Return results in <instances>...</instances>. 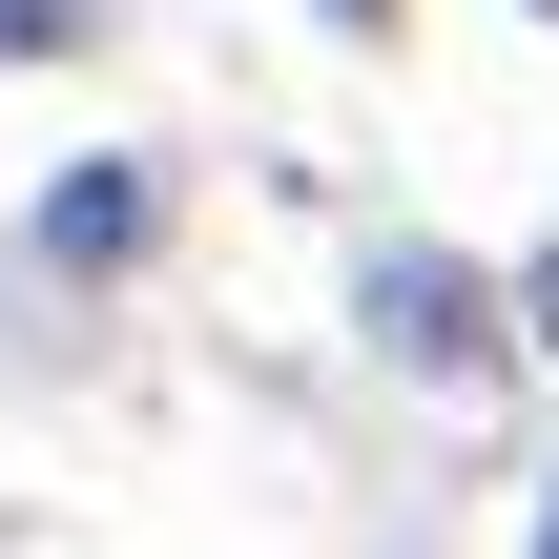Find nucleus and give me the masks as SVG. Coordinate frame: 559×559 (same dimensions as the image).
Segmentation results:
<instances>
[{
	"label": "nucleus",
	"mask_w": 559,
	"mask_h": 559,
	"mask_svg": "<svg viewBox=\"0 0 559 559\" xmlns=\"http://www.w3.org/2000/svg\"><path fill=\"white\" fill-rule=\"evenodd\" d=\"M477 311H498V290H477V270H456V249H373V332H394V353H415V373H477V353H498V332H477Z\"/></svg>",
	"instance_id": "1"
},
{
	"label": "nucleus",
	"mask_w": 559,
	"mask_h": 559,
	"mask_svg": "<svg viewBox=\"0 0 559 559\" xmlns=\"http://www.w3.org/2000/svg\"><path fill=\"white\" fill-rule=\"evenodd\" d=\"M41 249H83V270H104V249H145V187H124V166H104V187H62V207H41Z\"/></svg>",
	"instance_id": "2"
},
{
	"label": "nucleus",
	"mask_w": 559,
	"mask_h": 559,
	"mask_svg": "<svg viewBox=\"0 0 559 559\" xmlns=\"http://www.w3.org/2000/svg\"><path fill=\"white\" fill-rule=\"evenodd\" d=\"M0 41H21V62H62V41H83V0H0Z\"/></svg>",
	"instance_id": "3"
},
{
	"label": "nucleus",
	"mask_w": 559,
	"mask_h": 559,
	"mask_svg": "<svg viewBox=\"0 0 559 559\" xmlns=\"http://www.w3.org/2000/svg\"><path fill=\"white\" fill-rule=\"evenodd\" d=\"M332 21H394V0H332Z\"/></svg>",
	"instance_id": "4"
},
{
	"label": "nucleus",
	"mask_w": 559,
	"mask_h": 559,
	"mask_svg": "<svg viewBox=\"0 0 559 559\" xmlns=\"http://www.w3.org/2000/svg\"><path fill=\"white\" fill-rule=\"evenodd\" d=\"M539 559H559V519H539Z\"/></svg>",
	"instance_id": "5"
},
{
	"label": "nucleus",
	"mask_w": 559,
	"mask_h": 559,
	"mask_svg": "<svg viewBox=\"0 0 559 559\" xmlns=\"http://www.w3.org/2000/svg\"><path fill=\"white\" fill-rule=\"evenodd\" d=\"M539 21H559V0H539Z\"/></svg>",
	"instance_id": "6"
}]
</instances>
